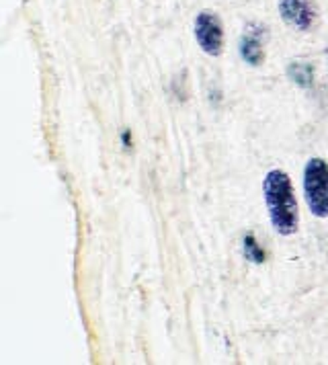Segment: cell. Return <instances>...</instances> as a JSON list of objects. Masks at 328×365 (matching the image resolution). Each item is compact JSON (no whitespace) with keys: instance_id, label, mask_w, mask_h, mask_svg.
Returning a JSON list of instances; mask_svg holds the SVG:
<instances>
[{"instance_id":"5","label":"cell","mask_w":328,"mask_h":365,"mask_svg":"<svg viewBox=\"0 0 328 365\" xmlns=\"http://www.w3.org/2000/svg\"><path fill=\"white\" fill-rule=\"evenodd\" d=\"M262 35H265V27H257L255 29V25H250L245 31V35L240 37V41H238V53H240L242 62H246L248 66L257 68L265 62V41H262Z\"/></svg>"},{"instance_id":"6","label":"cell","mask_w":328,"mask_h":365,"mask_svg":"<svg viewBox=\"0 0 328 365\" xmlns=\"http://www.w3.org/2000/svg\"><path fill=\"white\" fill-rule=\"evenodd\" d=\"M287 78L302 88H310L314 84V66L308 62H292L287 66Z\"/></svg>"},{"instance_id":"8","label":"cell","mask_w":328,"mask_h":365,"mask_svg":"<svg viewBox=\"0 0 328 365\" xmlns=\"http://www.w3.org/2000/svg\"><path fill=\"white\" fill-rule=\"evenodd\" d=\"M119 140H121V146H123L125 150L133 148V135H131L130 130H123L121 135H119Z\"/></svg>"},{"instance_id":"1","label":"cell","mask_w":328,"mask_h":365,"mask_svg":"<svg viewBox=\"0 0 328 365\" xmlns=\"http://www.w3.org/2000/svg\"><path fill=\"white\" fill-rule=\"evenodd\" d=\"M262 200L267 205V214L271 226L279 236H292L299 226V207L295 200L292 177L281 170L271 168L262 179Z\"/></svg>"},{"instance_id":"7","label":"cell","mask_w":328,"mask_h":365,"mask_svg":"<svg viewBox=\"0 0 328 365\" xmlns=\"http://www.w3.org/2000/svg\"><path fill=\"white\" fill-rule=\"evenodd\" d=\"M242 257L250 265H262L267 261V252L252 232L245 234V238H242Z\"/></svg>"},{"instance_id":"2","label":"cell","mask_w":328,"mask_h":365,"mask_svg":"<svg viewBox=\"0 0 328 365\" xmlns=\"http://www.w3.org/2000/svg\"><path fill=\"white\" fill-rule=\"evenodd\" d=\"M304 200L310 214L318 220L328 217V163L320 156L310 158L302 173Z\"/></svg>"},{"instance_id":"3","label":"cell","mask_w":328,"mask_h":365,"mask_svg":"<svg viewBox=\"0 0 328 365\" xmlns=\"http://www.w3.org/2000/svg\"><path fill=\"white\" fill-rule=\"evenodd\" d=\"M193 35L197 46L210 58H220L226 48V31L224 23L213 11H199L193 21Z\"/></svg>"},{"instance_id":"4","label":"cell","mask_w":328,"mask_h":365,"mask_svg":"<svg viewBox=\"0 0 328 365\" xmlns=\"http://www.w3.org/2000/svg\"><path fill=\"white\" fill-rule=\"evenodd\" d=\"M277 11L287 27L302 34L310 31L318 21L316 0H279Z\"/></svg>"}]
</instances>
